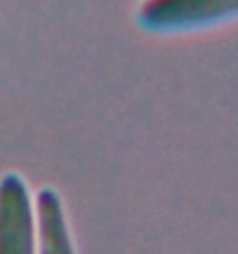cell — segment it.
I'll use <instances>...</instances> for the list:
<instances>
[{
    "label": "cell",
    "mask_w": 238,
    "mask_h": 254,
    "mask_svg": "<svg viewBox=\"0 0 238 254\" xmlns=\"http://www.w3.org/2000/svg\"><path fill=\"white\" fill-rule=\"evenodd\" d=\"M238 16V0H143L138 23L147 31H189Z\"/></svg>",
    "instance_id": "6da1fadb"
},
{
    "label": "cell",
    "mask_w": 238,
    "mask_h": 254,
    "mask_svg": "<svg viewBox=\"0 0 238 254\" xmlns=\"http://www.w3.org/2000/svg\"><path fill=\"white\" fill-rule=\"evenodd\" d=\"M0 254H38L35 205L19 173L0 177Z\"/></svg>",
    "instance_id": "7a4b0ae2"
},
{
    "label": "cell",
    "mask_w": 238,
    "mask_h": 254,
    "mask_svg": "<svg viewBox=\"0 0 238 254\" xmlns=\"http://www.w3.org/2000/svg\"><path fill=\"white\" fill-rule=\"evenodd\" d=\"M35 236L38 254H77L61 196L54 189H42L35 198Z\"/></svg>",
    "instance_id": "3957f363"
}]
</instances>
